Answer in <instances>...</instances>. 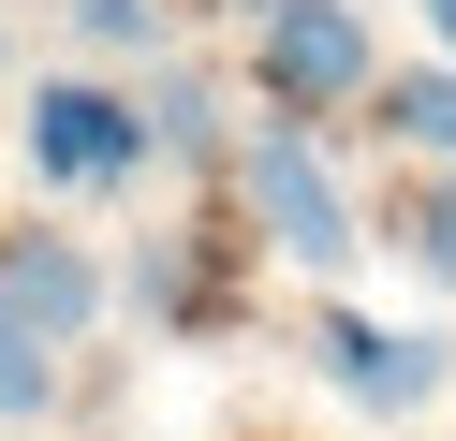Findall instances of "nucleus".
Returning <instances> with one entry per match:
<instances>
[{
	"label": "nucleus",
	"instance_id": "obj_1",
	"mask_svg": "<svg viewBox=\"0 0 456 441\" xmlns=\"http://www.w3.org/2000/svg\"><path fill=\"white\" fill-rule=\"evenodd\" d=\"M30 176L45 192H133V176H148V103L103 88V74L30 88Z\"/></svg>",
	"mask_w": 456,
	"mask_h": 441
},
{
	"label": "nucleus",
	"instance_id": "obj_2",
	"mask_svg": "<svg viewBox=\"0 0 456 441\" xmlns=\"http://www.w3.org/2000/svg\"><path fill=\"white\" fill-rule=\"evenodd\" d=\"M236 192H250V221H265L295 265H354V192H338V162L295 133V118L236 147Z\"/></svg>",
	"mask_w": 456,
	"mask_h": 441
},
{
	"label": "nucleus",
	"instance_id": "obj_3",
	"mask_svg": "<svg viewBox=\"0 0 456 441\" xmlns=\"http://www.w3.org/2000/svg\"><path fill=\"white\" fill-rule=\"evenodd\" d=\"M265 88H280V118L368 103V15L354 0H265Z\"/></svg>",
	"mask_w": 456,
	"mask_h": 441
},
{
	"label": "nucleus",
	"instance_id": "obj_4",
	"mask_svg": "<svg viewBox=\"0 0 456 441\" xmlns=\"http://www.w3.org/2000/svg\"><path fill=\"white\" fill-rule=\"evenodd\" d=\"M309 368H324L354 412H427V397H442V339H412V323H354V309L309 323Z\"/></svg>",
	"mask_w": 456,
	"mask_h": 441
},
{
	"label": "nucleus",
	"instance_id": "obj_5",
	"mask_svg": "<svg viewBox=\"0 0 456 441\" xmlns=\"http://www.w3.org/2000/svg\"><path fill=\"white\" fill-rule=\"evenodd\" d=\"M0 309L30 323V339H89L103 323V265L74 235H0Z\"/></svg>",
	"mask_w": 456,
	"mask_h": 441
},
{
	"label": "nucleus",
	"instance_id": "obj_6",
	"mask_svg": "<svg viewBox=\"0 0 456 441\" xmlns=\"http://www.w3.org/2000/svg\"><path fill=\"white\" fill-rule=\"evenodd\" d=\"M383 133H397V147H427V162H456V59L383 88Z\"/></svg>",
	"mask_w": 456,
	"mask_h": 441
},
{
	"label": "nucleus",
	"instance_id": "obj_7",
	"mask_svg": "<svg viewBox=\"0 0 456 441\" xmlns=\"http://www.w3.org/2000/svg\"><path fill=\"white\" fill-rule=\"evenodd\" d=\"M45 397H60V339H30V323L0 309V427H30Z\"/></svg>",
	"mask_w": 456,
	"mask_h": 441
},
{
	"label": "nucleus",
	"instance_id": "obj_8",
	"mask_svg": "<svg viewBox=\"0 0 456 441\" xmlns=\"http://www.w3.org/2000/svg\"><path fill=\"white\" fill-rule=\"evenodd\" d=\"M148 147H177V162H207V147H221V103H207V74H162V88H148Z\"/></svg>",
	"mask_w": 456,
	"mask_h": 441
},
{
	"label": "nucleus",
	"instance_id": "obj_9",
	"mask_svg": "<svg viewBox=\"0 0 456 441\" xmlns=\"http://www.w3.org/2000/svg\"><path fill=\"white\" fill-rule=\"evenodd\" d=\"M74 45H89V59H133V45H162V0H74Z\"/></svg>",
	"mask_w": 456,
	"mask_h": 441
},
{
	"label": "nucleus",
	"instance_id": "obj_10",
	"mask_svg": "<svg viewBox=\"0 0 456 441\" xmlns=\"http://www.w3.org/2000/svg\"><path fill=\"white\" fill-rule=\"evenodd\" d=\"M412 265H427V280H456V176H427V206H412Z\"/></svg>",
	"mask_w": 456,
	"mask_h": 441
},
{
	"label": "nucleus",
	"instance_id": "obj_11",
	"mask_svg": "<svg viewBox=\"0 0 456 441\" xmlns=\"http://www.w3.org/2000/svg\"><path fill=\"white\" fill-rule=\"evenodd\" d=\"M427 29H442V59H456V0H427Z\"/></svg>",
	"mask_w": 456,
	"mask_h": 441
}]
</instances>
